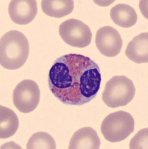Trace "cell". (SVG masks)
<instances>
[{"label": "cell", "mask_w": 148, "mask_h": 149, "mask_svg": "<svg viewBox=\"0 0 148 149\" xmlns=\"http://www.w3.org/2000/svg\"><path fill=\"white\" fill-rule=\"evenodd\" d=\"M48 82L49 90L62 103L80 106L97 96L101 85L100 69L88 57L65 54L54 62Z\"/></svg>", "instance_id": "1"}, {"label": "cell", "mask_w": 148, "mask_h": 149, "mask_svg": "<svg viewBox=\"0 0 148 149\" xmlns=\"http://www.w3.org/2000/svg\"><path fill=\"white\" fill-rule=\"evenodd\" d=\"M29 54V41L22 32L12 30L1 37L0 64L5 69H20L25 64Z\"/></svg>", "instance_id": "2"}, {"label": "cell", "mask_w": 148, "mask_h": 149, "mask_svg": "<svg viewBox=\"0 0 148 149\" xmlns=\"http://www.w3.org/2000/svg\"><path fill=\"white\" fill-rule=\"evenodd\" d=\"M135 87L131 79L124 75L112 77L106 83L102 93V101L112 108L126 106L133 99Z\"/></svg>", "instance_id": "3"}, {"label": "cell", "mask_w": 148, "mask_h": 149, "mask_svg": "<svg viewBox=\"0 0 148 149\" xmlns=\"http://www.w3.org/2000/svg\"><path fill=\"white\" fill-rule=\"evenodd\" d=\"M135 121L127 112L117 111L110 113L101 125V132L106 140L118 142L124 140L134 131Z\"/></svg>", "instance_id": "4"}, {"label": "cell", "mask_w": 148, "mask_h": 149, "mask_svg": "<svg viewBox=\"0 0 148 149\" xmlns=\"http://www.w3.org/2000/svg\"><path fill=\"white\" fill-rule=\"evenodd\" d=\"M59 34L67 44L73 47H87L92 39L90 28L76 19H70L62 22L59 26Z\"/></svg>", "instance_id": "5"}, {"label": "cell", "mask_w": 148, "mask_h": 149, "mask_svg": "<svg viewBox=\"0 0 148 149\" xmlns=\"http://www.w3.org/2000/svg\"><path fill=\"white\" fill-rule=\"evenodd\" d=\"M41 92L38 84L32 80H23L13 92V102L19 111L28 113L38 107Z\"/></svg>", "instance_id": "6"}, {"label": "cell", "mask_w": 148, "mask_h": 149, "mask_svg": "<svg viewBox=\"0 0 148 149\" xmlns=\"http://www.w3.org/2000/svg\"><path fill=\"white\" fill-rule=\"evenodd\" d=\"M95 42L100 52L109 58L118 55L123 46L121 34L111 26H104L97 31Z\"/></svg>", "instance_id": "7"}, {"label": "cell", "mask_w": 148, "mask_h": 149, "mask_svg": "<svg viewBox=\"0 0 148 149\" xmlns=\"http://www.w3.org/2000/svg\"><path fill=\"white\" fill-rule=\"evenodd\" d=\"M8 13L13 22L18 25H27L38 14L37 2L34 0H13L9 5Z\"/></svg>", "instance_id": "8"}, {"label": "cell", "mask_w": 148, "mask_h": 149, "mask_svg": "<svg viewBox=\"0 0 148 149\" xmlns=\"http://www.w3.org/2000/svg\"><path fill=\"white\" fill-rule=\"evenodd\" d=\"M100 139L97 131L90 127L80 128L70 141L69 149H99Z\"/></svg>", "instance_id": "9"}, {"label": "cell", "mask_w": 148, "mask_h": 149, "mask_svg": "<svg viewBox=\"0 0 148 149\" xmlns=\"http://www.w3.org/2000/svg\"><path fill=\"white\" fill-rule=\"evenodd\" d=\"M125 53L126 57L135 63H147L148 33H141L135 37L129 42Z\"/></svg>", "instance_id": "10"}, {"label": "cell", "mask_w": 148, "mask_h": 149, "mask_svg": "<svg viewBox=\"0 0 148 149\" xmlns=\"http://www.w3.org/2000/svg\"><path fill=\"white\" fill-rule=\"evenodd\" d=\"M110 15L114 23L123 28L132 27L138 19L135 10L126 4L115 5L111 9Z\"/></svg>", "instance_id": "11"}, {"label": "cell", "mask_w": 148, "mask_h": 149, "mask_svg": "<svg viewBox=\"0 0 148 149\" xmlns=\"http://www.w3.org/2000/svg\"><path fill=\"white\" fill-rule=\"evenodd\" d=\"M41 8L46 15L61 18L71 14L74 8V2L73 0H43Z\"/></svg>", "instance_id": "12"}, {"label": "cell", "mask_w": 148, "mask_h": 149, "mask_svg": "<svg viewBox=\"0 0 148 149\" xmlns=\"http://www.w3.org/2000/svg\"><path fill=\"white\" fill-rule=\"evenodd\" d=\"M19 128V119L11 109L0 107V138L6 139L14 135Z\"/></svg>", "instance_id": "13"}, {"label": "cell", "mask_w": 148, "mask_h": 149, "mask_svg": "<svg viewBox=\"0 0 148 149\" xmlns=\"http://www.w3.org/2000/svg\"><path fill=\"white\" fill-rule=\"evenodd\" d=\"M28 149H55L56 144L50 134L46 132H38L33 134L26 146Z\"/></svg>", "instance_id": "14"}, {"label": "cell", "mask_w": 148, "mask_h": 149, "mask_svg": "<svg viewBox=\"0 0 148 149\" xmlns=\"http://www.w3.org/2000/svg\"><path fill=\"white\" fill-rule=\"evenodd\" d=\"M147 128H144L143 130H140L139 132L132 139L130 144H129V148L147 149Z\"/></svg>", "instance_id": "15"}]
</instances>
